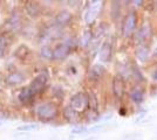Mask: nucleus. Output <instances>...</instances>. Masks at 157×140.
Returning <instances> with one entry per match:
<instances>
[{"label":"nucleus","instance_id":"obj_1","mask_svg":"<svg viewBox=\"0 0 157 140\" xmlns=\"http://www.w3.org/2000/svg\"><path fill=\"white\" fill-rule=\"evenodd\" d=\"M138 13L136 9H131L125 14L124 20L122 22V28H121V34L124 39L132 38V35L138 28Z\"/></svg>","mask_w":157,"mask_h":140},{"label":"nucleus","instance_id":"obj_2","mask_svg":"<svg viewBox=\"0 0 157 140\" xmlns=\"http://www.w3.org/2000/svg\"><path fill=\"white\" fill-rule=\"evenodd\" d=\"M69 106L78 114H82L89 110V95L80 91L76 92L72 98H71V104Z\"/></svg>","mask_w":157,"mask_h":140},{"label":"nucleus","instance_id":"obj_3","mask_svg":"<svg viewBox=\"0 0 157 140\" xmlns=\"http://www.w3.org/2000/svg\"><path fill=\"white\" fill-rule=\"evenodd\" d=\"M152 36V28L149 22H144L143 25L137 28V31L132 35V42L135 43V46H140V45H144L148 41L150 40Z\"/></svg>","mask_w":157,"mask_h":140},{"label":"nucleus","instance_id":"obj_4","mask_svg":"<svg viewBox=\"0 0 157 140\" xmlns=\"http://www.w3.org/2000/svg\"><path fill=\"white\" fill-rule=\"evenodd\" d=\"M36 116L38 118L44 121H48V120H53L56 118L58 116V106L54 103H45L41 104L38 109H36Z\"/></svg>","mask_w":157,"mask_h":140},{"label":"nucleus","instance_id":"obj_5","mask_svg":"<svg viewBox=\"0 0 157 140\" xmlns=\"http://www.w3.org/2000/svg\"><path fill=\"white\" fill-rule=\"evenodd\" d=\"M111 90H113V95L115 97V99L121 100L123 99L125 95V81L124 78L118 74V75H115L113 77V81H111Z\"/></svg>","mask_w":157,"mask_h":140},{"label":"nucleus","instance_id":"obj_6","mask_svg":"<svg viewBox=\"0 0 157 140\" xmlns=\"http://www.w3.org/2000/svg\"><path fill=\"white\" fill-rule=\"evenodd\" d=\"M47 81H48V76H47L46 73L40 74L32 81V83L29 85V90H31L33 96H36V95H39L40 92L44 91V89L46 88Z\"/></svg>","mask_w":157,"mask_h":140},{"label":"nucleus","instance_id":"obj_7","mask_svg":"<svg viewBox=\"0 0 157 140\" xmlns=\"http://www.w3.org/2000/svg\"><path fill=\"white\" fill-rule=\"evenodd\" d=\"M129 99L135 105L143 104L144 100H145V91L141 84H136L135 87L131 88L130 91H129Z\"/></svg>","mask_w":157,"mask_h":140},{"label":"nucleus","instance_id":"obj_8","mask_svg":"<svg viewBox=\"0 0 157 140\" xmlns=\"http://www.w3.org/2000/svg\"><path fill=\"white\" fill-rule=\"evenodd\" d=\"M134 55H135L136 61H138V63L145 64L149 61V59H150V48H149V46L147 43L136 46Z\"/></svg>","mask_w":157,"mask_h":140},{"label":"nucleus","instance_id":"obj_9","mask_svg":"<svg viewBox=\"0 0 157 140\" xmlns=\"http://www.w3.org/2000/svg\"><path fill=\"white\" fill-rule=\"evenodd\" d=\"M90 6L87 9V12L85 14V20L87 22V25H90L93 23L95 19L98 18V13H100V9H101V5H102V1H92L89 2Z\"/></svg>","mask_w":157,"mask_h":140},{"label":"nucleus","instance_id":"obj_10","mask_svg":"<svg viewBox=\"0 0 157 140\" xmlns=\"http://www.w3.org/2000/svg\"><path fill=\"white\" fill-rule=\"evenodd\" d=\"M71 50H72V43H69V41H65L62 43H59L53 49L54 60H63V59H66L69 55Z\"/></svg>","mask_w":157,"mask_h":140},{"label":"nucleus","instance_id":"obj_11","mask_svg":"<svg viewBox=\"0 0 157 140\" xmlns=\"http://www.w3.org/2000/svg\"><path fill=\"white\" fill-rule=\"evenodd\" d=\"M113 56V43L110 40H105L98 50V59L103 63H108Z\"/></svg>","mask_w":157,"mask_h":140},{"label":"nucleus","instance_id":"obj_12","mask_svg":"<svg viewBox=\"0 0 157 140\" xmlns=\"http://www.w3.org/2000/svg\"><path fill=\"white\" fill-rule=\"evenodd\" d=\"M105 74V68L102 64H94L88 71V80L90 82H98Z\"/></svg>","mask_w":157,"mask_h":140},{"label":"nucleus","instance_id":"obj_13","mask_svg":"<svg viewBox=\"0 0 157 140\" xmlns=\"http://www.w3.org/2000/svg\"><path fill=\"white\" fill-rule=\"evenodd\" d=\"M61 27L56 26V25H54L52 27H48L46 31L44 32V38L47 39V40H54V39H58L61 36V29H60Z\"/></svg>","mask_w":157,"mask_h":140},{"label":"nucleus","instance_id":"obj_14","mask_svg":"<svg viewBox=\"0 0 157 140\" xmlns=\"http://www.w3.org/2000/svg\"><path fill=\"white\" fill-rule=\"evenodd\" d=\"M20 26H21V18H20L19 13L12 14V16L6 22V28L8 31L13 32V31H17Z\"/></svg>","mask_w":157,"mask_h":140},{"label":"nucleus","instance_id":"obj_15","mask_svg":"<svg viewBox=\"0 0 157 140\" xmlns=\"http://www.w3.org/2000/svg\"><path fill=\"white\" fill-rule=\"evenodd\" d=\"M72 21V14L67 11H61L56 16V26L63 27L67 26Z\"/></svg>","mask_w":157,"mask_h":140},{"label":"nucleus","instance_id":"obj_16","mask_svg":"<svg viewBox=\"0 0 157 140\" xmlns=\"http://www.w3.org/2000/svg\"><path fill=\"white\" fill-rule=\"evenodd\" d=\"M122 4L121 1H111V6H110V15L111 19L114 20H117L121 18L122 15Z\"/></svg>","mask_w":157,"mask_h":140},{"label":"nucleus","instance_id":"obj_17","mask_svg":"<svg viewBox=\"0 0 157 140\" xmlns=\"http://www.w3.org/2000/svg\"><path fill=\"white\" fill-rule=\"evenodd\" d=\"M25 75L21 73H12L6 77V82L10 85H18L21 82L25 81Z\"/></svg>","mask_w":157,"mask_h":140},{"label":"nucleus","instance_id":"obj_18","mask_svg":"<svg viewBox=\"0 0 157 140\" xmlns=\"http://www.w3.org/2000/svg\"><path fill=\"white\" fill-rule=\"evenodd\" d=\"M130 71L132 74V76L135 77V80L137 81V84H141V83L145 82V77H144L143 73L141 71V69H140V67H138V64L136 62H132L131 63Z\"/></svg>","mask_w":157,"mask_h":140},{"label":"nucleus","instance_id":"obj_19","mask_svg":"<svg viewBox=\"0 0 157 140\" xmlns=\"http://www.w3.org/2000/svg\"><path fill=\"white\" fill-rule=\"evenodd\" d=\"M63 116H65V118L68 120L69 123H73V124H74V123H78V113H76L69 105L63 110Z\"/></svg>","mask_w":157,"mask_h":140},{"label":"nucleus","instance_id":"obj_20","mask_svg":"<svg viewBox=\"0 0 157 140\" xmlns=\"http://www.w3.org/2000/svg\"><path fill=\"white\" fill-rule=\"evenodd\" d=\"M34 97L31 92V90H29V88H24V89H21L19 92V96H18V98L21 103H24V104H26L28 102H31L32 98Z\"/></svg>","mask_w":157,"mask_h":140},{"label":"nucleus","instance_id":"obj_21","mask_svg":"<svg viewBox=\"0 0 157 140\" xmlns=\"http://www.w3.org/2000/svg\"><path fill=\"white\" fill-rule=\"evenodd\" d=\"M26 11L29 16H33V18H36L40 14V7L38 6L36 2H27L26 4Z\"/></svg>","mask_w":157,"mask_h":140},{"label":"nucleus","instance_id":"obj_22","mask_svg":"<svg viewBox=\"0 0 157 140\" xmlns=\"http://www.w3.org/2000/svg\"><path fill=\"white\" fill-rule=\"evenodd\" d=\"M10 46V40L6 35H0V56H4Z\"/></svg>","mask_w":157,"mask_h":140},{"label":"nucleus","instance_id":"obj_23","mask_svg":"<svg viewBox=\"0 0 157 140\" xmlns=\"http://www.w3.org/2000/svg\"><path fill=\"white\" fill-rule=\"evenodd\" d=\"M40 55H41L42 57L47 59V60H52V59H54V52H53V49H51L49 47H47V46L41 48Z\"/></svg>","mask_w":157,"mask_h":140},{"label":"nucleus","instance_id":"obj_24","mask_svg":"<svg viewBox=\"0 0 157 140\" xmlns=\"http://www.w3.org/2000/svg\"><path fill=\"white\" fill-rule=\"evenodd\" d=\"M93 39V34L90 31H86L83 35H82V39H81V43H82V46L83 47H87L89 43H90V41Z\"/></svg>","mask_w":157,"mask_h":140},{"label":"nucleus","instance_id":"obj_25","mask_svg":"<svg viewBox=\"0 0 157 140\" xmlns=\"http://www.w3.org/2000/svg\"><path fill=\"white\" fill-rule=\"evenodd\" d=\"M20 131H34V130H39V125L32 124V125H24L19 127Z\"/></svg>","mask_w":157,"mask_h":140},{"label":"nucleus","instance_id":"obj_26","mask_svg":"<svg viewBox=\"0 0 157 140\" xmlns=\"http://www.w3.org/2000/svg\"><path fill=\"white\" fill-rule=\"evenodd\" d=\"M130 4L132 5H135V7H138V8H141V7H143L145 5V1H141V0H135V1H130Z\"/></svg>","mask_w":157,"mask_h":140},{"label":"nucleus","instance_id":"obj_27","mask_svg":"<svg viewBox=\"0 0 157 140\" xmlns=\"http://www.w3.org/2000/svg\"><path fill=\"white\" fill-rule=\"evenodd\" d=\"M150 76H151V80L154 81L155 83H157V67H156V68H154V69L151 70Z\"/></svg>","mask_w":157,"mask_h":140},{"label":"nucleus","instance_id":"obj_28","mask_svg":"<svg viewBox=\"0 0 157 140\" xmlns=\"http://www.w3.org/2000/svg\"><path fill=\"white\" fill-rule=\"evenodd\" d=\"M87 130H86L83 126L78 127V128H75V130H73V133H82V132H86Z\"/></svg>","mask_w":157,"mask_h":140}]
</instances>
